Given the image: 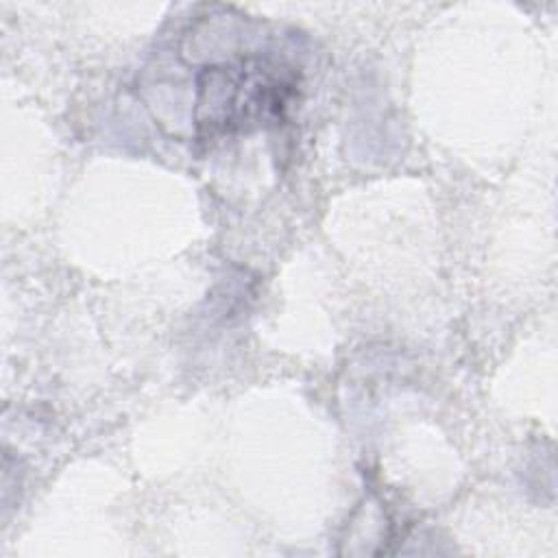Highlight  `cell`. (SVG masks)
Instances as JSON below:
<instances>
[{
    "instance_id": "cell-1",
    "label": "cell",
    "mask_w": 558,
    "mask_h": 558,
    "mask_svg": "<svg viewBox=\"0 0 558 558\" xmlns=\"http://www.w3.org/2000/svg\"><path fill=\"white\" fill-rule=\"evenodd\" d=\"M299 87L294 68L268 57H242L201 70L194 124L198 140L246 133L279 122Z\"/></svg>"
}]
</instances>
